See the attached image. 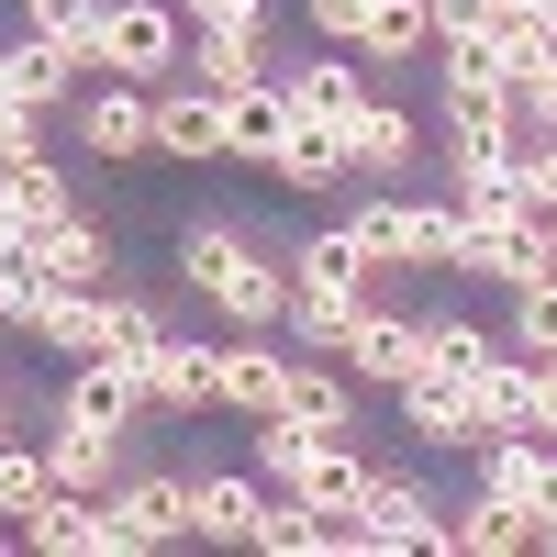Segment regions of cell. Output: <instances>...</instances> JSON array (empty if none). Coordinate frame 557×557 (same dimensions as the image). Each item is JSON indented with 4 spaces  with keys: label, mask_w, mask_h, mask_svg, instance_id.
<instances>
[{
    "label": "cell",
    "mask_w": 557,
    "mask_h": 557,
    "mask_svg": "<svg viewBox=\"0 0 557 557\" xmlns=\"http://www.w3.org/2000/svg\"><path fill=\"white\" fill-rule=\"evenodd\" d=\"M12 268H23V278H67V290H123V257H112V235H101L89 212H57V223H34Z\"/></svg>",
    "instance_id": "obj_6"
},
{
    "label": "cell",
    "mask_w": 557,
    "mask_h": 557,
    "mask_svg": "<svg viewBox=\"0 0 557 557\" xmlns=\"http://www.w3.org/2000/svg\"><path fill=\"white\" fill-rule=\"evenodd\" d=\"M23 34L57 45L67 67H101V0H23Z\"/></svg>",
    "instance_id": "obj_26"
},
{
    "label": "cell",
    "mask_w": 557,
    "mask_h": 557,
    "mask_svg": "<svg viewBox=\"0 0 557 557\" xmlns=\"http://www.w3.org/2000/svg\"><path fill=\"white\" fill-rule=\"evenodd\" d=\"M190 23H268V0H178Z\"/></svg>",
    "instance_id": "obj_40"
},
{
    "label": "cell",
    "mask_w": 557,
    "mask_h": 557,
    "mask_svg": "<svg viewBox=\"0 0 557 557\" xmlns=\"http://www.w3.org/2000/svg\"><path fill=\"white\" fill-rule=\"evenodd\" d=\"M257 502H268L257 480H235V469H201V524H190V535H201V546H246V535H257Z\"/></svg>",
    "instance_id": "obj_29"
},
{
    "label": "cell",
    "mask_w": 557,
    "mask_h": 557,
    "mask_svg": "<svg viewBox=\"0 0 557 557\" xmlns=\"http://www.w3.org/2000/svg\"><path fill=\"white\" fill-rule=\"evenodd\" d=\"M368 480H380V469H368V457H357V435H312V457H301V469L278 480V491H301V502H312L323 524H357Z\"/></svg>",
    "instance_id": "obj_12"
},
{
    "label": "cell",
    "mask_w": 557,
    "mask_h": 557,
    "mask_svg": "<svg viewBox=\"0 0 557 557\" xmlns=\"http://www.w3.org/2000/svg\"><path fill=\"white\" fill-rule=\"evenodd\" d=\"M469 412H480L491 435H513V424H546V401H535V357H524V346H513V357H491L480 380H469Z\"/></svg>",
    "instance_id": "obj_22"
},
{
    "label": "cell",
    "mask_w": 557,
    "mask_h": 557,
    "mask_svg": "<svg viewBox=\"0 0 557 557\" xmlns=\"http://www.w3.org/2000/svg\"><path fill=\"white\" fill-rule=\"evenodd\" d=\"M268 178H278V190H335V178H346V134L335 123H290V146L268 157Z\"/></svg>",
    "instance_id": "obj_27"
},
{
    "label": "cell",
    "mask_w": 557,
    "mask_h": 557,
    "mask_svg": "<svg viewBox=\"0 0 557 557\" xmlns=\"http://www.w3.org/2000/svg\"><path fill=\"white\" fill-rule=\"evenodd\" d=\"M513 101H524V134H557V57L535 78H513Z\"/></svg>",
    "instance_id": "obj_38"
},
{
    "label": "cell",
    "mask_w": 557,
    "mask_h": 557,
    "mask_svg": "<svg viewBox=\"0 0 557 557\" xmlns=\"http://www.w3.org/2000/svg\"><path fill=\"white\" fill-rule=\"evenodd\" d=\"M157 335H178V323H168L157 301H134V290H112V357H146Z\"/></svg>",
    "instance_id": "obj_37"
},
{
    "label": "cell",
    "mask_w": 557,
    "mask_h": 557,
    "mask_svg": "<svg viewBox=\"0 0 557 557\" xmlns=\"http://www.w3.org/2000/svg\"><path fill=\"white\" fill-rule=\"evenodd\" d=\"M301 457H312V424H301V412H257V469H268V480H290Z\"/></svg>",
    "instance_id": "obj_34"
},
{
    "label": "cell",
    "mask_w": 557,
    "mask_h": 557,
    "mask_svg": "<svg viewBox=\"0 0 557 557\" xmlns=\"http://www.w3.org/2000/svg\"><path fill=\"white\" fill-rule=\"evenodd\" d=\"M57 412H78V424H123L134 435V412H146V380H134V357H67V391H57Z\"/></svg>",
    "instance_id": "obj_14"
},
{
    "label": "cell",
    "mask_w": 557,
    "mask_h": 557,
    "mask_svg": "<svg viewBox=\"0 0 557 557\" xmlns=\"http://www.w3.org/2000/svg\"><path fill=\"white\" fill-rule=\"evenodd\" d=\"M502 12H513V0H435V45H491ZM491 67H502V57H491Z\"/></svg>",
    "instance_id": "obj_35"
},
{
    "label": "cell",
    "mask_w": 557,
    "mask_h": 557,
    "mask_svg": "<svg viewBox=\"0 0 557 557\" xmlns=\"http://www.w3.org/2000/svg\"><path fill=\"white\" fill-rule=\"evenodd\" d=\"M212 401L246 412V424H257V412H278V401H290V357H278L268 335H235V346L212 357Z\"/></svg>",
    "instance_id": "obj_15"
},
{
    "label": "cell",
    "mask_w": 557,
    "mask_h": 557,
    "mask_svg": "<svg viewBox=\"0 0 557 557\" xmlns=\"http://www.w3.org/2000/svg\"><path fill=\"white\" fill-rule=\"evenodd\" d=\"M357 557H457L435 491L401 480V469H380V480H368V502H357Z\"/></svg>",
    "instance_id": "obj_3"
},
{
    "label": "cell",
    "mask_w": 557,
    "mask_h": 557,
    "mask_svg": "<svg viewBox=\"0 0 557 557\" xmlns=\"http://www.w3.org/2000/svg\"><path fill=\"white\" fill-rule=\"evenodd\" d=\"M502 335H513L524 357H546V346H557V278H535V290H513V323H502Z\"/></svg>",
    "instance_id": "obj_36"
},
{
    "label": "cell",
    "mask_w": 557,
    "mask_h": 557,
    "mask_svg": "<svg viewBox=\"0 0 557 557\" xmlns=\"http://www.w3.org/2000/svg\"><path fill=\"white\" fill-rule=\"evenodd\" d=\"M0 435H12V391H0Z\"/></svg>",
    "instance_id": "obj_45"
},
{
    "label": "cell",
    "mask_w": 557,
    "mask_h": 557,
    "mask_svg": "<svg viewBox=\"0 0 557 557\" xmlns=\"http://www.w3.org/2000/svg\"><path fill=\"white\" fill-rule=\"evenodd\" d=\"M401 401V435L424 446V457H480V412H469V380H412V391H391Z\"/></svg>",
    "instance_id": "obj_11"
},
{
    "label": "cell",
    "mask_w": 557,
    "mask_h": 557,
    "mask_svg": "<svg viewBox=\"0 0 557 557\" xmlns=\"http://www.w3.org/2000/svg\"><path fill=\"white\" fill-rule=\"evenodd\" d=\"M346 134V178H368V190H391V178L412 168V157H424V134H412V112L401 101H380V89H368V101L335 123Z\"/></svg>",
    "instance_id": "obj_10"
},
{
    "label": "cell",
    "mask_w": 557,
    "mask_h": 557,
    "mask_svg": "<svg viewBox=\"0 0 557 557\" xmlns=\"http://www.w3.org/2000/svg\"><path fill=\"white\" fill-rule=\"evenodd\" d=\"M446 535H457V557H513V546H546V524L524 513V502H502V491H480L469 513H446Z\"/></svg>",
    "instance_id": "obj_23"
},
{
    "label": "cell",
    "mask_w": 557,
    "mask_h": 557,
    "mask_svg": "<svg viewBox=\"0 0 557 557\" xmlns=\"http://www.w3.org/2000/svg\"><path fill=\"white\" fill-rule=\"evenodd\" d=\"M112 524L123 546H178L201 524V469H146V480H123L112 491Z\"/></svg>",
    "instance_id": "obj_8"
},
{
    "label": "cell",
    "mask_w": 557,
    "mask_h": 557,
    "mask_svg": "<svg viewBox=\"0 0 557 557\" xmlns=\"http://www.w3.org/2000/svg\"><path fill=\"white\" fill-rule=\"evenodd\" d=\"M535 401H546V424H535V435H557V346L535 357Z\"/></svg>",
    "instance_id": "obj_42"
},
{
    "label": "cell",
    "mask_w": 557,
    "mask_h": 557,
    "mask_svg": "<svg viewBox=\"0 0 557 557\" xmlns=\"http://www.w3.org/2000/svg\"><path fill=\"white\" fill-rule=\"evenodd\" d=\"M368 290H391V268L368 257L357 223H323V235L290 246V301H312V312H357Z\"/></svg>",
    "instance_id": "obj_4"
},
{
    "label": "cell",
    "mask_w": 557,
    "mask_h": 557,
    "mask_svg": "<svg viewBox=\"0 0 557 557\" xmlns=\"http://www.w3.org/2000/svg\"><path fill=\"white\" fill-rule=\"evenodd\" d=\"M0 190L23 201V223H57V212H78V190H67V168H45V157H23V168H0Z\"/></svg>",
    "instance_id": "obj_31"
},
{
    "label": "cell",
    "mask_w": 557,
    "mask_h": 557,
    "mask_svg": "<svg viewBox=\"0 0 557 557\" xmlns=\"http://www.w3.org/2000/svg\"><path fill=\"white\" fill-rule=\"evenodd\" d=\"M190 78H201V89L278 78V67H268V23H190Z\"/></svg>",
    "instance_id": "obj_19"
},
{
    "label": "cell",
    "mask_w": 557,
    "mask_h": 557,
    "mask_svg": "<svg viewBox=\"0 0 557 557\" xmlns=\"http://www.w3.org/2000/svg\"><path fill=\"white\" fill-rule=\"evenodd\" d=\"M346 223H357V235H368V257H380V268L401 278V223H412V201H391V190H368V201H357Z\"/></svg>",
    "instance_id": "obj_32"
},
{
    "label": "cell",
    "mask_w": 557,
    "mask_h": 557,
    "mask_svg": "<svg viewBox=\"0 0 557 557\" xmlns=\"http://www.w3.org/2000/svg\"><path fill=\"white\" fill-rule=\"evenodd\" d=\"M546 23H557V0H546Z\"/></svg>",
    "instance_id": "obj_47"
},
{
    "label": "cell",
    "mask_w": 557,
    "mask_h": 557,
    "mask_svg": "<svg viewBox=\"0 0 557 557\" xmlns=\"http://www.w3.org/2000/svg\"><path fill=\"white\" fill-rule=\"evenodd\" d=\"M491 357H502L491 323H469V312H424V368H435V380H480Z\"/></svg>",
    "instance_id": "obj_28"
},
{
    "label": "cell",
    "mask_w": 557,
    "mask_h": 557,
    "mask_svg": "<svg viewBox=\"0 0 557 557\" xmlns=\"http://www.w3.org/2000/svg\"><path fill=\"white\" fill-rule=\"evenodd\" d=\"M157 157H178V168H212L223 157V101L201 78H168L157 89Z\"/></svg>",
    "instance_id": "obj_16"
},
{
    "label": "cell",
    "mask_w": 557,
    "mask_h": 557,
    "mask_svg": "<svg viewBox=\"0 0 557 557\" xmlns=\"http://www.w3.org/2000/svg\"><path fill=\"white\" fill-rule=\"evenodd\" d=\"M67 112H78V157H101V168H146L157 157V89L146 78H101Z\"/></svg>",
    "instance_id": "obj_5"
},
{
    "label": "cell",
    "mask_w": 557,
    "mask_h": 557,
    "mask_svg": "<svg viewBox=\"0 0 557 557\" xmlns=\"http://www.w3.org/2000/svg\"><path fill=\"white\" fill-rule=\"evenodd\" d=\"M212 357H223V346L157 335L146 357H134V380H146V412H201V401H212Z\"/></svg>",
    "instance_id": "obj_17"
},
{
    "label": "cell",
    "mask_w": 557,
    "mask_h": 557,
    "mask_svg": "<svg viewBox=\"0 0 557 557\" xmlns=\"http://www.w3.org/2000/svg\"><path fill=\"white\" fill-rule=\"evenodd\" d=\"M424 45H435V0H368V34H357L368 67H412Z\"/></svg>",
    "instance_id": "obj_25"
},
{
    "label": "cell",
    "mask_w": 557,
    "mask_h": 557,
    "mask_svg": "<svg viewBox=\"0 0 557 557\" xmlns=\"http://www.w3.org/2000/svg\"><path fill=\"white\" fill-rule=\"evenodd\" d=\"M546 546H557V535H546Z\"/></svg>",
    "instance_id": "obj_48"
},
{
    "label": "cell",
    "mask_w": 557,
    "mask_h": 557,
    "mask_svg": "<svg viewBox=\"0 0 557 557\" xmlns=\"http://www.w3.org/2000/svg\"><path fill=\"white\" fill-rule=\"evenodd\" d=\"M0 101H23V112H57V101H78V67L57 57V45H0Z\"/></svg>",
    "instance_id": "obj_24"
},
{
    "label": "cell",
    "mask_w": 557,
    "mask_h": 557,
    "mask_svg": "<svg viewBox=\"0 0 557 557\" xmlns=\"http://www.w3.org/2000/svg\"><path fill=\"white\" fill-rule=\"evenodd\" d=\"M513 178H524V212L557 223V134H513Z\"/></svg>",
    "instance_id": "obj_33"
},
{
    "label": "cell",
    "mask_w": 557,
    "mask_h": 557,
    "mask_svg": "<svg viewBox=\"0 0 557 557\" xmlns=\"http://www.w3.org/2000/svg\"><path fill=\"white\" fill-rule=\"evenodd\" d=\"M23 546H34V557H134L123 524H112V491H57V502H34V513H23Z\"/></svg>",
    "instance_id": "obj_9"
},
{
    "label": "cell",
    "mask_w": 557,
    "mask_h": 557,
    "mask_svg": "<svg viewBox=\"0 0 557 557\" xmlns=\"http://www.w3.org/2000/svg\"><path fill=\"white\" fill-rule=\"evenodd\" d=\"M535 513H546V535H557V469H546V502H535Z\"/></svg>",
    "instance_id": "obj_44"
},
{
    "label": "cell",
    "mask_w": 557,
    "mask_h": 557,
    "mask_svg": "<svg viewBox=\"0 0 557 557\" xmlns=\"http://www.w3.org/2000/svg\"><path fill=\"white\" fill-rule=\"evenodd\" d=\"M23 290H34V278H23L12 257H0V335H12V323H23Z\"/></svg>",
    "instance_id": "obj_41"
},
{
    "label": "cell",
    "mask_w": 557,
    "mask_h": 557,
    "mask_svg": "<svg viewBox=\"0 0 557 557\" xmlns=\"http://www.w3.org/2000/svg\"><path fill=\"white\" fill-rule=\"evenodd\" d=\"M513 12H546V0H513Z\"/></svg>",
    "instance_id": "obj_46"
},
{
    "label": "cell",
    "mask_w": 557,
    "mask_h": 557,
    "mask_svg": "<svg viewBox=\"0 0 557 557\" xmlns=\"http://www.w3.org/2000/svg\"><path fill=\"white\" fill-rule=\"evenodd\" d=\"M12 335L57 346V357H101V346H112V290H67V278H34Z\"/></svg>",
    "instance_id": "obj_7"
},
{
    "label": "cell",
    "mask_w": 557,
    "mask_h": 557,
    "mask_svg": "<svg viewBox=\"0 0 557 557\" xmlns=\"http://www.w3.org/2000/svg\"><path fill=\"white\" fill-rule=\"evenodd\" d=\"M23 235H34V223H23V201L0 190V257H23Z\"/></svg>",
    "instance_id": "obj_43"
},
{
    "label": "cell",
    "mask_w": 557,
    "mask_h": 557,
    "mask_svg": "<svg viewBox=\"0 0 557 557\" xmlns=\"http://www.w3.org/2000/svg\"><path fill=\"white\" fill-rule=\"evenodd\" d=\"M212 101H223V157H246V168H268L278 146H290V89H278V78H246V89H212Z\"/></svg>",
    "instance_id": "obj_13"
},
{
    "label": "cell",
    "mask_w": 557,
    "mask_h": 557,
    "mask_svg": "<svg viewBox=\"0 0 557 557\" xmlns=\"http://www.w3.org/2000/svg\"><path fill=\"white\" fill-rule=\"evenodd\" d=\"M278 89H290V112H301V123H346V112L368 101V67L323 45V57H290V67H278Z\"/></svg>",
    "instance_id": "obj_18"
},
{
    "label": "cell",
    "mask_w": 557,
    "mask_h": 557,
    "mask_svg": "<svg viewBox=\"0 0 557 557\" xmlns=\"http://www.w3.org/2000/svg\"><path fill=\"white\" fill-rule=\"evenodd\" d=\"M101 67L168 89L190 67V12H178V0H101Z\"/></svg>",
    "instance_id": "obj_2"
},
{
    "label": "cell",
    "mask_w": 557,
    "mask_h": 557,
    "mask_svg": "<svg viewBox=\"0 0 557 557\" xmlns=\"http://www.w3.org/2000/svg\"><path fill=\"white\" fill-rule=\"evenodd\" d=\"M312 34H323V45H357V34H368V0H312Z\"/></svg>",
    "instance_id": "obj_39"
},
{
    "label": "cell",
    "mask_w": 557,
    "mask_h": 557,
    "mask_svg": "<svg viewBox=\"0 0 557 557\" xmlns=\"http://www.w3.org/2000/svg\"><path fill=\"white\" fill-rule=\"evenodd\" d=\"M112 457H123V424H78V412L45 424V469H57V491H112Z\"/></svg>",
    "instance_id": "obj_20"
},
{
    "label": "cell",
    "mask_w": 557,
    "mask_h": 557,
    "mask_svg": "<svg viewBox=\"0 0 557 557\" xmlns=\"http://www.w3.org/2000/svg\"><path fill=\"white\" fill-rule=\"evenodd\" d=\"M34 502H57V469H45V446L0 435V513H12V535H23V513H34Z\"/></svg>",
    "instance_id": "obj_30"
},
{
    "label": "cell",
    "mask_w": 557,
    "mask_h": 557,
    "mask_svg": "<svg viewBox=\"0 0 557 557\" xmlns=\"http://www.w3.org/2000/svg\"><path fill=\"white\" fill-rule=\"evenodd\" d=\"M178 278L235 323V335H268V323H290V268L257 257V235H235V223H190L178 235Z\"/></svg>",
    "instance_id": "obj_1"
},
{
    "label": "cell",
    "mask_w": 557,
    "mask_h": 557,
    "mask_svg": "<svg viewBox=\"0 0 557 557\" xmlns=\"http://www.w3.org/2000/svg\"><path fill=\"white\" fill-rule=\"evenodd\" d=\"M278 412H301L312 435H357V424H368L357 368H312V357H290V401H278Z\"/></svg>",
    "instance_id": "obj_21"
}]
</instances>
